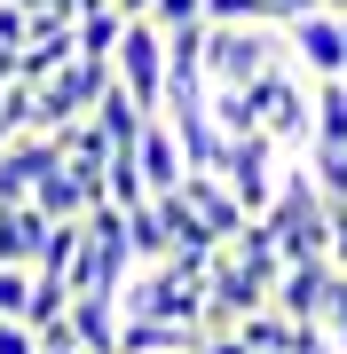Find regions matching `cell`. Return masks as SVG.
<instances>
[{
	"label": "cell",
	"mask_w": 347,
	"mask_h": 354,
	"mask_svg": "<svg viewBox=\"0 0 347 354\" xmlns=\"http://www.w3.org/2000/svg\"><path fill=\"white\" fill-rule=\"evenodd\" d=\"M71 32H79V55H95V64H111V48H118V32H127V16H118L111 0H87V8L71 16Z\"/></svg>",
	"instance_id": "ac0fdd59"
},
{
	"label": "cell",
	"mask_w": 347,
	"mask_h": 354,
	"mask_svg": "<svg viewBox=\"0 0 347 354\" xmlns=\"http://www.w3.org/2000/svg\"><path fill=\"white\" fill-rule=\"evenodd\" d=\"M55 158H64V150H55V134L24 127V134L8 142V150H0V205H24V197L39 189V174H48Z\"/></svg>",
	"instance_id": "30bf717a"
},
{
	"label": "cell",
	"mask_w": 347,
	"mask_h": 354,
	"mask_svg": "<svg viewBox=\"0 0 347 354\" xmlns=\"http://www.w3.org/2000/svg\"><path fill=\"white\" fill-rule=\"evenodd\" d=\"M300 158H308L323 205H347V150H323V142H316V150H300Z\"/></svg>",
	"instance_id": "4316f807"
},
{
	"label": "cell",
	"mask_w": 347,
	"mask_h": 354,
	"mask_svg": "<svg viewBox=\"0 0 347 354\" xmlns=\"http://www.w3.org/2000/svg\"><path fill=\"white\" fill-rule=\"evenodd\" d=\"M134 165H142V181H150V197L181 189V174H190V158H181V142H174V127H166V118H150V127L134 134Z\"/></svg>",
	"instance_id": "7c38bea8"
},
{
	"label": "cell",
	"mask_w": 347,
	"mask_h": 354,
	"mask_svg": "<svg viewBox=\"0 0 347 354\" xmlns=\"http://www.w3.org/2000/svg\"><path fill=\"white\" fill-rule=\"evenodd\" d=\"M32 299V268H0V315H24Z\"/></svg>",
	"instance_id": "f546056e"
},
{
	"label": "cell",
	"mask_w": 347,
	"mask_h": 354,
	"mask_svg": "<svg viewBox=\"0 0 347 354\" xmlns=\"http://www.w3.org/2000/svg\"><path fill=\"white\" fill-rule=\"evenodd\" d=\"M103 197L111 205H150V181H142V165H134V150H111V174H103Z\"/></svg>",
	"instance_id": "484cf974"
},
{
	"label": "cell",
	"mask_w": 347,
	"mask_h": 354,
	"mask_svg": "<svg viewBox=\"0 0 347 354\" xmlns=\"http://www.w3.org/2000/svg\"><path fill=\"white\" fill-rule=\"evenodd\" d=\"M284 64V24H206V87H253Z\"/></svg>",
	"instance_id": "3957f363"
},
{
	"label": "cell",
	"mask_w": 347,
	"mask_h": 354,
	"mask_svg": "<svg viewBox=\"0 0 347 354\" xmlns=\"http://www.w3.org/2000/svg\"><path fill=\"white\" fill-rule=\"evenodd\" d=\"M79 244H87V213H79V221H48V252H39V276H64V283H71Z\"/></svg>",
	"instance_id": "603a6c76"
},
{
	"label": "cell",
	"mask_w": 347,
	"mask_h": 354,
	"mask_svg": "<svg viewBox=\"0 0 347 354\" xmlns=\"http://www.w3.org/2000/svg\"><path fill=\"white\" fill-rule=\"evenodd\" d=\"M276 8H284V24H292V16H300V8H316V0H276Z\"/></svg>",
	"instance_id": "d590c367"
},
{
	"label": "cell",
	"mask_w": 347,
	"mask_h": 354,
	"mask_svg": "<svg viewBox=\"0 0 347 354\" xmlns=\"http://www.w3.org/2000/svg\"><path fill=\"white\" fill-rule=\"evenodd\" d=\"M79 8H87V0H79Z\"/></svg>",
	"instance_id": "74e56055"
},
{
	"label": "cell",
	"mask_w": 347,
	"mask_h": 354,
	"mask_svg": "<svg viewBox=\"0 0 347 354\" xmlns=\"http://www.w3.org/2000/svg\"><path fill=\"white\" fill-rule=\"evenodd\" d=\"M111 79L134 87L142 111L166 102V32H158L150 16H127V32H118V48H111Z\"/></svg>",
	"instance_id": "52a82bcc"
},
{
	"label": "cell",
	"mask_w": 347,
	"mask_h": 354,
	"mask_svg": "<svg viewBox=\"0 0 347 354\" xmlns=\"http://www.w3.org/2000/svg\"><path fill=\"white\" fill-rule=\"evenodd\" d=\"M0 354H39V330L24 315H0Z\"/></svg>",
	"instance_id": "4dcf8cb0"
},
{
	"label": "cell",
	"mask_w": 347,
	"mask_h": 354,
	"mask_svg": "<svg viewBox=\"0 0 347 354\" xmlns=\"http://www.w3.org/2000/svg\"><path fill=\"white\" fill-rule=\"evenodd\" d=\"M339 24H347V16H339Z\"/></svg>",
	"instance_id": "f35d334b"
},
{
	"label": "cell",
	"mask_w": 347,
	"mask_h": 354,
	"mask_svg": "<svg viewBox=\"0 0 347 354\" xmlns=\"http://www.w3.org/2000/svg\"><path fill=\"white\" fill-rule=\"evenodd\" d=\"M127 244H134V268H158V260L174 252V236H166V213H158V197L127 213Z\"/></svg>",
	"instance_id": "ffe728a7"
},
{
	"label": "cell",
	"mask_w": 347,
	"mask_h": 354,
	"mask_svg": "<svg viewBox=\"0 0 347 354\" xmlns=\"http://www.w3.org/2000/svg\"><path fill=\"white\" fill-rule=\"evenodd\" d=\"M197 354H253V346H244L237 330H206V346H197Z\"/></svg>",
	"instance_id": "d6a6232c"
},
{
	"label": "cell",
	"mask_w": 347,
	"mask_h": 354,
	"mask_svg": "<svg viewBox=\"0 0 347 354\" xmlns=\"http://www.w3.org/2000/svg\"><path fill=\"white\" fill-rule=\"evenodd\" d=\"M213 174L229 181V197H237L244 213L260 221V213H269V197H276V174H284V150H276V142L260 134V127H253V134H229V150H221V165H213Z\"/></svg>",
	"instance_id": "8992f818"
},
{
	"label": "cell",
	"mask_w": 347,
	"mask_h": 354,
	"mask_svg": "<svg viewBox=\"0 0 347 354\" xmlns=\"http://www.w3.org/2000/svg\"><path fill=\"white\" fill-rule=\"evenodd\" d=\"M32 205H39V213H48V221H79V213H87V189H79V174H71L64 158H55L48 174H39V189H32Z\"/></svg>",
	"instance_id": "d6986e66"
},
{
	"label": "cell",
	"mask_w": 347,
	"mask_h": 354,
	"mask_svg": "<svg viewBox=\"0 0 347 354\" xmlns=\"http://www.w3.org/2000/svg\"><path fill=\"white\" fill-rule=\"evenodd\" d=\"M64 315H71V283H64V276H39V268H32L24 323H32V330H48V323H64Z\"/></svg>",
	"instance_id": "cb8c5ba5"
},
{
	"label": "cell",
	"mask_w": 347,
	"mask_h": 354,
	"mask_svg": "<svg viewBox=\"0 0 347 354\" xmlns=\"http://www.w3.org/2000/svg\"><path fill=\"white\" fill-rule=\"evenodd\" d=\"M87 118H95V127L111 134V150H134V134L150 127L158 111H142V102H134V87H118V79H111V87L95 95V111H87Z\"/></svg>",
	"instance_id": "e0dca14e"
},
{
	"label": "cell",
	"mask_w": 347,
	"mask_h": 354,
	"mask_svg": "<svg viewBox=\"0 0 347 354\" xmlns=\"http://www.w3.org/2000/svg\"><path fill=\"white\" fill-rule=\"evenodd\" d=\"M316 142L323 150H347V79H316Z\"/></svg>",
	"instance_id": "7402d4cb"
},
{
	"label": "cell",
	"mask_w": 347,
	"mask_h": 354,
	"mask_svg": "<svg viewBox=\"0 0 347 354\" xmlns=\"http://www.w3.org/2000/svg\"><path fill=\"white\" fill-rule=\"evenodd\" d=\"M323 283H332V260H284L269 307H284L292 323H323Z\"/></svg>",
	"instance_id": "8fae6325"
},
{
	"label": "cell",
	"mask_w": 347,
	"mask_h": 354,
	"mask_svg": "<svg viewBox=\"0 0 347 354\" xmlns=\"http://www.w3.org/2000/svg\"><path fill=\"white\" fill-rule=\"evenodd\" d=\"M32 32V8H16V0H0V48H24Z\"/></svg>",
	"instance_id": "1f68e13d"
},
{
	"label": "cell",
	"mask_w": 347,
	"mask_h": 354,
	"mask_svg": "<svg viewBox=\"0 0 347 354\" xmlns=\"http://www.w3.org/2000/svg\"><path fill=\"white\" fill-rule=\"evenodd\" d=\"M323 8H332V16H347V0H323Z\"/></svg>",
	"instance_id": "8d00e7d4"
},
{
	"label": "cell",
	"mask_w": 347,
	"mask_h": 354,
	"mask_svg": "<svg viewBox=\"0 0 347 354\" xmlns=\"http://www.w3.org/2000/svg\"><path fill=\"white\" fill-rule=\"evenodd\" d=\"M71 55H79L71 16H48V8H39V16H32V32H24V48H16V79H24V87H39V79L64 71Z\"/></svg>",
	"instance_id": "9c48e42d"
},
{
	"label": "cell",
	"mask_w": 347,
	"mask_h": 354,
	"mask_svg": "<svg viewBox=\"0 0 347 354\" xmlns=\"http://www.w3.org/2000/svg\"><path fill=\"white\" fill-rule=\"evenodd\" d=\"M197 323H158V315H118V354H197Z\"/></svg>",
	"instance_id": "4fadbf2b"
},
{
	"label": "cell",
	"mask_w": 347,
	"mask_h": 354,
	"mask_svg": "<svg viewBox=\"0 0 347 354\" xmlns=\"http://www.w3.org/2000/svg\"><path fill=\"white\" fill-rule=\"evenodd\" d=\"M181 197L197 205V221H206V228H213L221 244H229V236H237L244 221H253V213H244V205L229 197V181H221V174H181Z\"/></svg>",
	"instance_id": "9a60e30c"
},
{
	"label": "cell",
	"mask_w": 347,
	"mask_h": 354,
	"mask_svg": "<svg viewBox=\"0 0 347 354\" xmlns=\"http://www.w3.org/2000/svg\"><path fill=\"white\" fill-rule=\"evenodd\" d=\"M118 315H158V323H197L206 330V283H190L181 268H134L118 283Z\"/></svg>",
	"instance_id": "277c9868"
},
{
	"label": "cell",
	"mask_w": 347,
	"mask_h": 354,
	"mask_svg": "<svg viewBox=\"0 0 347 354\" xmlns=\"http://www.w3.org/2000/svg\"><path fill=\"white\" fill-rule=\"evenodd\" d=\"M284 55L308 79H347V24L316 0V8H300L292 24H284Z\"/></svg>",
	"instance_id": "ba28073f"
},
{
	"label": "cell",
	"mask_w": 347,
	"mask_h": 354,
	"mask_svg": "<svg viewBox=\"0 0 347 354\" xmlns=\"http://www.w3.org/2000/svg\"><path fill=\"white\" fill-rule=\"evenodd\" d=\"M48 252V213L24 197V205H0V268H39Z\"/></svg>",
	"instance_id": "5bb4252c"
},
{
	"label": "cell",
	"mask_w": 347,
	"mask_h": 354,
	"mask_svg": "<svg viewBox=\"0 0 347 354\" xmlns=\"http://www.w3.org/2000/svg\"><path fill=\"white\" fill-rule=\"evenodd\" d=\"M16 134H24V127H16V118H8V111H0V150H8V142H16Z\"/></svg>",
	"instance_id": "e575fe53"
},
{
	"label": "cell",
	"mask_w": 347,
	"mask_h": 354,
	"mask_svg": "<svg viewBox=\"0 0 347 354\" xmlns=\"http://www.w3.org/2000/svg\"><path fill=\"white\" fill-rule=\"evenodd\" d=\"M103 87H111V64H95V55H71L64 71H48V79L32 87V127H39V134H55V127H71V118H87Z\"/></svg>",
	"instance_id": "5b68a950"
},
{
	"label": "cell",
	"mask_w": 347,
	"mask_h": 354,
	"mask_svg": "<svg viewBox=\"0 0 347 354\" xmlns=\"http://www.w3.org/2000/svg\"><path fill=\"white\" fill-rule=\"evenodd\" d=\"M206 111H213V127H221V134H253V127H260L253 87H206Z\"/></svg>",
	"instance_id": "d4e9b609"
},
{
	"label": "cell",
	"mask_w": 347,
	"mask_h": 354,
	"mask_svg": "<svg viewBox=\"0 0 347 354\" xmlns=\"http://www.w3.org/2000/svg\"><path fill=\"white\" fill-rule=\"evenodd\" d=\"M111 8H118V16H150L158 0H111Z\"/></svg>",
	"instance_id": "836d02e7"
},
{
	"label": "cell",
	"mask_w": 347,
	"mask_h": 354,
	"mask_svg": "<svg viewBox=\"0 0 347 354\" xmlns=\"http://www.w3.org/2000/svg\"><path fill=\"white\" fill-rule=\"evenodd\" d=\"M260 228L276 236V260H332V205H323L308 158H284L276 197H269V213H260Z\"/></svg>",
	"instance_id": "6da1fadb"
},
{
	"label": "cell",
	"mask_w": 347,
	"mask_h": 354,
	"mask_svg": "<svg viewBox=\"0 0 347 354\" xmlns=\"http://www.w3.org/2000/svg\"><path fill=\"white\" fill-rule=\"evenodd\" d=\"M150 24H158V32H174V24H206V0H158Z\"/></svg>",
	"instance_id": "f1b7e54d"
},
{
	"label": "cell",
	"mask_w": 347,
	"mask_h": 354,
	"mask_svg": "<svg viewBox=\"0 0 347 354\" xmlns=\"http://www.w3.org/2000/svg\"><path fill=\"white\" fill-rule=\"evenodd\" d=\"M253 111H260V134H269L284 158H300V150L316 142V79L284 55L276 71L253 79Z\"/></svg>",
	"instance_id": "7a4b0ae2"
},
{
	"label": "cell",
	"mask_w": 347,
	"mask_h": 354,
	"mask_svg": "<svg viewBox=\"0 0 347 354\" xmlns=\"http://www.w3.org/2000/svg\"><path fill=\"white\" fill-rule=\"evenodd\" d=\"M71 339L87 354H118V299L111 291H71Z\"/></svg>",
	"instance_id": "2e32d148"
},
{
	"label": "cell",
	"mask_w": 347,
	"mask_h": 354,
	"mask_svg": "<svg viewBox=\"0 0 347 354\" xmlns=\"http://www.w3.org/2000/svg\"><path fill=\"white\" fill-rule=\"evenodd\" d=\"M237 339H244V346H253V354H284V346H292V339H300V323H292V315H284V307H253V315H244V323H237Z\"/></svg>",
	"instance_id": "44dd1931"
},
{
	"label": "cell",
	"mask_w": 347,
	"mask_h": 354,
	"mask_svg": "<svg viewBox=\"0 0 347 354\" xmlns=\"http://www.w3.org/2000/svg\"><path fill=\"white\" fill-rule=\"evenodd\" d=\"M206 24H284L276 0H206Z\"/></svg>",
	"instance_id": "83f0119b"
}]
</instances>
